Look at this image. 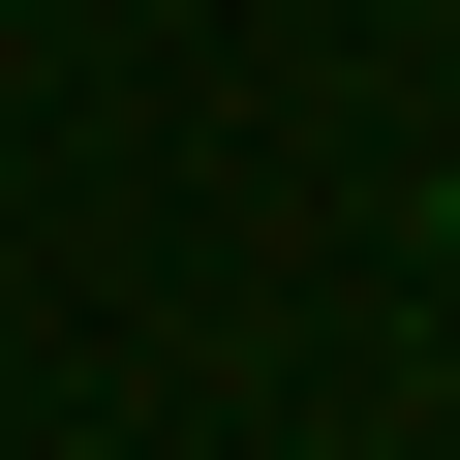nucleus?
Returning <instances> with one entry per match:
<instances>
[{"label":"nucleus","instance_id":"1","mask_svg":"<svg viewBox=\"0 0 460 460\" xmlns=\"http://www.w3.org/2000/svg\"><path fill=\"white\" fill-rule=\"evenodd\" d=\"M429 246H460V154H429Z\"/></svg>","mask_w":460,"mask_h":460}]
</instances>
